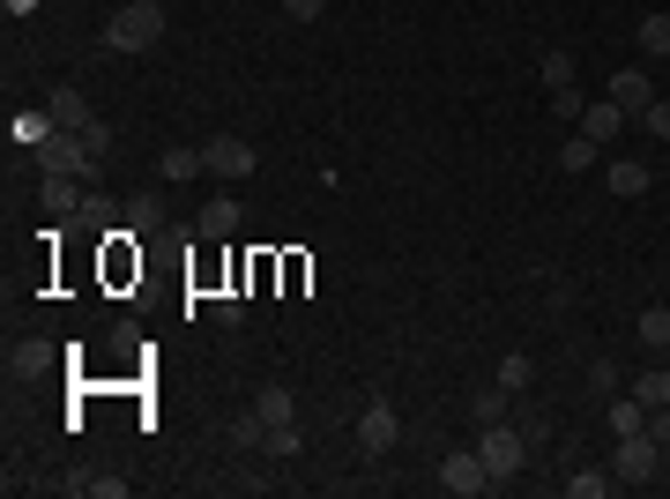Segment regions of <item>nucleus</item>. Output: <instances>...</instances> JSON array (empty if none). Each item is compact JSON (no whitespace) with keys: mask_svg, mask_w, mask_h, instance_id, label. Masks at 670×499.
<instances>
[{"mask_svg":"<svg viewBox=\"0 0 670 499\" xmlns=\"http://www.w3.org/2000/svg\"><path fill=\"white\" fill-rule=\"evenodd\" d=\"M157 38H165V8H157V0H127L120 15L105 23V45H112V52H149Z\"/></svg>","mask_w":670,"mask_h":499,"instance_id":"obj_1","label":"nucleus"},{"mask_svg":"<svg viewBox=\"0 0 670 499\" xmlns=\"http://www.w3.org/2000/svg\"><path fill=\"white\" fill-rule=\"evenodd\" d=\"M477 455H484V470H492V485H506V477L529 462V432L500 417V425H484V432H477Z\"/></svg>","mask_w":670,"mask_h":499,"instance_id":"obj_2","label":"nucleus"},{"mask_svg":"<svg viewBox=\"0 0 670 499\" xmlns=\"http://www.w3.org/2000/svg\"><path fill=\"white\" fill-rule=\"evenodd\" d=\"M38 165H45V171H68V179H89V171H97V157L83 150V134L52 127V134L38 142Z\"/></svg>","mask_w":670,"mask_h":499,"instance_id":"obj_3","label":"nucleus"},{"mask_svg":"<svg viewBox=\"0 0 670 499\" xmlns=\"http://www.w3.org/2000/svg\"><path fill=\"white\" fill-rule=\"evenodd\" d=\"M656 470H663V448H656L648 432H626V440H619V455H611V477H626V485H648Z\"/></svg>","mask_w":670,"mask_h":499,"instance_id":"obj_4","label":"nucleus"},{"mask_svg":"<svg viewBox=\"0 0 670 499\" xmlns=\"http://www.w3.org/2000/svg\"><path fill=\"white\" fill-rule=\"evenodd\" d=\"M440 485H447L455 499H477L484 485H492V470H484V455H477V448H455V455L440 462Z\"/></svg>","mask_w":670,"mask_h":499,"instance_id":"obj_5","label":"nucleus"},{"mask_svg":"<svg viewBox=\"0 0 670 499\" xmlns=\"http://www.w3.org/2000/svg\"><path fill=\"white\" fill-rule=\"evenodd\" d=\"M395 440H403V417L387 411V403H373V411H358V448H366V455H387Z\"/></svg>","mask_w":670,"mask_h":499,"instance_id":"obj_6","label":"nucleus"},{"mask_svg":"<svg viewBox=\"0 0 670 499\" xmlns=\"http://www.w3.org/2000/svg\"><path fill=\"white\" fill-rule=\"evenodd\" d=\"M626 127H633V112H626V105H611V97H596V105L582 112V134L596 142V150H603V142H619Z\"/></svg>","mask_w":670,"mask_h":499,"instance_id":"obj_7","label":"nucleus"},{"mask_svg":"<svg viewBox=\"0 0 670 499\" xmlns=\"http://www.w3.org/2000/svg\"><path fill=\"white\" fill-rule=\"evenodd\" d=\"M603 97H611V105H626L633 120H641V112L656 105V83H648V68H619V75H611V90H603Z\"/></svg>","mask_w":670,"mask_h":499,"instance_id":"obj_8","label":"nucleus"},{"mask_svg":"<svg viewBox=\"0 0 670 499\" xmlns=\"http://www.w3.org/2000/svg\"><path fill=\"white\" fill-rule=\"evenodd\" d=\"M210 171H216V179H253V142L216 134V142H210Z\"/></svg>","mask_w":670,"mask_h":499,"instance_id":"obj_9","label":"nucleus"},{"mask_svg":"<svg viewBox=\"0 0 670 499\" xmlns=\"http://www.w3.org/2000/svg\"><path fill=\"white\" fill-rule=\"evenodd\" d=\"M603 179H611V194H619V202H641V194L656 187V171L633 165V157H611V171H603Z\"/></svg>","mask_w":670,"mask_h":499,"instance_id":"obj_10","label":"nucleus"},{"mask_svg":"<svg viewBox=\"0 0 670 499\" xmlns=\"http://www.w3.org/2000/svg\"><path fill=\"white\" fill-rule=\"evenodd\" d=\"M45 112H52V127L83 134V127H89V97H83V90H52V97H45Z\"/></svg>","mask_w":670,"mask_h":499,"instance_id":"obj_11","label":"nucleus"},{"mask_svg":"<svg viewBox=\"0 0 670 499\" xmlns=\"http://www.w3.org/2000/svg\"><path fill=\"white\" fill-rule=\"evenodd\" d=\"M194 231H202V239H231V231H239V202H231V194H216V202H202V216H194Z\"/></svg>","mask_w":670,"mask_h":499,"instance_id":"obj_12","label":"nucleus"},{"mask_svg":"<svg viewBox=\"0 0 670 499\" xmlns=\"http://www.w3.org/2000/svg\"><path fill=\"white\" fill-rule=\"evenodd\" d=\"M38 202L52 209V216H75V209H83V194H75V187H68V171H45V187H38Z\"/></svg>","mask_w":670,"mask_h":499,"instance_id":"obj_13","label":"nucleus"},{"mask_svg":"<svg viewBox=\"0 0 670 499\" xmlns=\"http://www.w3.org/2000/svg\"><path fill=\"white\" fill-rule=\"evenodd\" d=\"M157 171H165V179H202V171H210V150H165Z\"/></svg>","mask_w":670,"mask_h":499,"instance_id":"obj_14","label":"nucleus"},{"mask_svg":"<svg viewBox=\"0 0 670 499\" xmlns=\"http://www.w3.org/2000/svg\"><path fill=\"white\" fill-rule=\"evenodd\" d=\"M596 157H603V150H596V142H588L582 127H574V134H566V142H559V171H588V165H596Z\"/></svg>","mask_w":670,"mask_h":499,"instance_id":"obj_15","label":"nucleus"},{"mask_svg":"<svg viewBox=\"0 0 670 499\" xmlns=\"http://www.w3.org/2000/svg\"><path fill=\"white\" fill-rule=\"evenodd\" d=\"M611 432H619V440H626V432H648V403H641V395H619V403H611Z\"/></svg>","mask_w":670,"mask_h":499,"instance_id":"obj_16","label":"nucleus"},{"mask_svg":"<svg viewBox=\"0 0 670 499\" xmlns=\"http://www.w3.org/2000/svg\"><path fill=\"white\" fill-rule=\"evenodd\" d=\"M127 231H165V202H157V194H134V202H127Z\"/></svg>","mask_w":670,"mask_h":499,"instance_id":"obj_17","label":"nucleus"},{"mask_svg":"<svg viewBox=\"0 0 670 499\" xmlns=\"http://www.w3.org/2000/svg\"><path fill=\"white\" fill-rule=\"evenodd\" d=\"M529 380H537V358H522V351H506V358H500V388H506V395H522Z\"/></svg>","mask_w":670,"mask_h":499,"instance_id":"obj_18","label":"nucleus"},{"mask_svg":"<svg viewBox=\"0 0 670 499\" xmlns=\"http://www.w3.org/2000/svg\"><path fill=\"white\" fill-rule=\"evenodd\" d=\"M641 52H648V60H670V15H641Z\"/></svg>","mask_w":670,"mask_h":499,"instance_id":"obj_19","label":"nucleus"},{"mask_svg":"<svg viewBox=\"0 0 670 499\" xmlns=\"http://www.w3.org/2000/svg\"><path fill=\"white\" fill-rule=\"evenodd\" d=\"M253 411H261V425H291V388H261Z\"/></svg>","mask_w":670,"mask_h":499,"instance_id":"obj_20","label":"nucleus"},{"mask_svg":"<svg viewBox=\"0 0 670 499\" xmlns=\"http://www.w3.org/2000/svg\"><path fill=\"white\" fill-rule=\"evenodd\" d=\"M45 366H52V343H38V335H23V343H15V373L31 380V373H45Z\"/></svg>","mask_w":670,"mask_h":499,"instance_id":"obj_21","label":"nucleus"},{"mask_svg":"<svg viewBox=\"0 0 670 499\" xmlns=\"http://www.w3.org/2000/svg\"><path fill=\"white\" fill-rule=\"evenodd\" d=\"M633 395H641L648 411H656V403H670V366H648V373L633 380Z\"/></svg>","mask_w":670,"mask_h":499,"instance_id":"obj_22","label":"nucleus"},{"mask_svg":"<svg viewBox=\"0 0 670 499\" xmlns=\"http://www.w3.org/2000/svg\"><path fill=\"white\" fill-rule=\"evenodd\" d=\"M641 343H648V351H670V306H648V313H641Z\"/></svg>","mask_w":670,"mask_h":499,"instance_id":"obj_23","label":"nucleus"},{"mask_svg":"<svg viewBox=\"0 0 670 499\" xmlns=\"http://www.w3.org/2000/svg\"><path fill=\"white\" fill-rule=\"evenodd\" d=\"M566 492H574V499H603V492H611V470H574Z\"/></svg>","mask_w":670,"mask_h":499,"instance_id":"obj_24","label":"nucleus"},{"mask_svg":"<svg viewBox=\"0 0 670 499\" xmlns=\"http://www.w3.org/2000/svg\"><path fill=\"white\" fill-rule=\"evenodd\" d=\"M506 403H514L506 388H484V395L469 403V417H477V425H500V417H506Z\"/></svg>","mask_w":670,"mask_h":499,"instance_id":"obj_25","label":"nucleus"},{"mask_svg":"<svg viewBox=\"0 0 670 499\" xmlns=\"http://www.w3.org/2000/svg\"><path fill=\"white\" fill-rule=\"evenodd\" d=\"M582 112H588V97H582L574 83H559V90H551V120H582Z\"/></svg>","mask_w":670,"mask_h":499,"instance_id":"obj_26","label":"nucleus"},{"mask_svg":"<svg viewBox=\"0 0 670 499\" xmlns=\"http://www.w3.org/2000/svg\"><path fill=\"white\" fill-rule=\"evenodd\" d=\"M633 127H648L656 142H670V97H656V105H648V112H641V120H633Z\"/></svg>","mask_w":670,"mask_h":499,"instance_id":"obj_27","label":"nucleus"},{"mask_svg":"<svg viewBox=\"0 0 670 499\" xmlns=\"http://www.w3.org/2000/svg\"><path fill=\"white\" fill-rule=\"evenodd\" d=\"M83 150L97 157V165H105V157H112V127H105V120H89V127H83Z\"/></svg>","mask_w":670,"mask_h":499,"instance_id":"obj_28","label":"nucleus"},{"mask_svg":"<svg viewBox=\"0 0 670 499\" xmlns=\"http://www.w3.org/2000/svg\"><path fill=\"white\" fill-rule=\"evenodd\" d=\"M574 83V52H545V90Z\"/></svg>","mask_w":670,"mask_h":499,"instance_id":"obj_29","label":"nucleus"},{"mask_svg":"<svg viewBox=\"0 0 670 499\" xmlns=\"http://www.w3.org/2000/svg\"><path fill=\"white\" fill-rule=\"evenodd\" d=\"M231 440H239V448H261V440H268V425H261V411H247V417H239V425H231Z\"/></svg>","mask_w":670,"mask_h":499,"instance_id":"obj_30","label":"nucleus"},{"mask_svg":"<svg viewBox=\"0 0 670 499\" xmlns=\"http://www.w3.org/2000/svg\"><path fill=\"white\" fill-rule=\"evenodd\" d=\"M261 448H268V455H298V425H268Z\"/></svg>","mask_w":670,"mask_h":499,"instance_id":"obj_31","label":"nucleus"},{"mask_svg":"<svg viewBox=\"0 0 670 499\" xmlns=\"http://www.w3.org/2000/svg\"><path fill=\"white\" fill-rule=\"evenodd\" d=\"M648 440L670 455V403H656V411H648Z\"/></svg>","mask_w":670,"mask_h":499,"instance_id":"obj_32","label":"nucleus"},{"mask_svg":"<svg viewBox=\"0 0 670 499\" xmlns=\"http://www.w3.org/2000/svg\"><path fill=\"white\" fill-rule=\"evenodd\" d=\"M284 15H291V23H321V15H328V0H284Z\"/></svg>","mask_w":670,"mask_h":499,"instance_id":"obj_33","label":"nucleus"},{"mask_svg":"<svg viewBox=\"0 0 670 499\" xmlns=\"http://www.w3.org/2000/svg\"><path fill=\"white\" fill-rule=\"evenodd\" d=\"M83 492H97V499H127V477H83Z\"/></svg>","mask_w":670,"mask_h":499,"instance_id":"obj_34","label":"nucleus"},{"mask_svg":"<svg viewBox=\"0 0 670 499\" xmlns=\"http://www.w3.org/2000/svg\"><path fill=\"white\" fill-rule=\"evenodd\" d=\"M0 8H8V15H31V8H38V0H0Z\"/></svg>","mask_w":670,"mask_h":499,"instance_id":"obj_35","label":"nucleus"},{"mask_svg":"<svg viewBox=\"0 0 670 499\" xmlns=\"http://www.w3.org/2000/svg\"><path fill=\"white\" fill-rule=\"evenodd\" d=\"M157 8H165V0H157Z\"/></svg>","mask_w":670,"mask_h":499,"instance_id":"obj_36","label":"nucleus"}]
</instances>
